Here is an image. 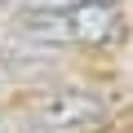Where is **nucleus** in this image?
I'll return each mask as SVG.
<instances>
[{
    "instance_id": "nucleus-1",
    "label": "nucleus",
    "mask_w": 133,
    "mask_h": 133,
    "mask_svg": "<svg viewBox=\"0 0 133 133\" xmlns=\"http://www.w3.org/2000/svg\"><path fill=\"white\" fill-rule=\"evenodd\" d=\"M14 27L36 44H111L120 40L124 18L111 0H93V5H71V9L14 14Z\"/></svg>"
},
{
    "instance_id": "nucleus-2",
    "label": "nucleus",
    "mask_w": 133,
    "mask_h": 133,
    "mask_svg": "<svg viewBox=\"0 0 133 133\" xmlns=\"http://www.w3.org/2000/svg\"><path fill=\"white\" fill-rule=\"evenodd\" d=\"M31 124L40 133H89L98 124H107V93L98 89H49V93H36L31 107H27Z\"/></svg>"
},
{
    "instance_id": "nucleus-3",
    "label": "nucleus",
    "mask_w": 133,
    "mask_h": 133,
    "mask_svg": "<svg viewBox=\"0 0 133 133\" xmlns=\"http://www.w3.org/2000/svg\"><path fill=\"white\" fill-rule=\"evenodd\" d=\"M71 5H93V0H14L18 14H36V9H71Z\"/></svg>"
}]
</instances>
